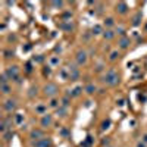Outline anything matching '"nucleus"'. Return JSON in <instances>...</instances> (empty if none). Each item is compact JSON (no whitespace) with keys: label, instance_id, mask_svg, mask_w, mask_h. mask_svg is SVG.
Returning a JSON list of instances; mask_svg holds the SVG:
<instances>
[{"label":"nucleus","instance_id":"48","mask_svg":"<svg viewBox=\"0 0 147 147\" xmlns=\"http://www.w3.org/2000/svg\"><path fill=\"white\" fill-rule=\"evenodd\" d=\"M0 30H2V32L6 31V24H2V27H0Z\"/></svg>","mask_w":147,"mask_h":147},{"label":"nucleus","instance_id":"16","mask_svg":"<svg viewBox=\"0 0 147 147\" xmlns=\"http://www.w3.org/2000/svg\"><path fill=\"white\" fill-rule=\"evenodd\" d=\"M47 65H50L52 68L59 66V65H60V57H59V56H56V55L50 56V57H49V60H47Z\"/></svg>","mask_w":147,"mask_h":147},{"label":"nucleus","instance_id":"14","mask_svg":"<svg viewBox=\"0 0 147 147\" xmlns=\"http://www.w3.org/2000/svg\"><path fill=\"white\" fill-rule=\"evenodd\" d=\"M47 109H49V106H47V105H44V103H37V105H35V107H34L35 113H37V115H41V116L47 113Z\"/></svg>","mask_w":147,"mask_h":147},{"label":"nucleus","instance_id":"37","mask_svg":"<svg viewBox=\"0 0 147 147\" xmlns=\"http://www.w3.org/2000/svg\"><path fill=\"white\" fill-rule=\"evenodd\" d=\"M32 66H34L32 62H27V63H25V72L31 74V72H32Z\"/></svg>","mask_w":147,"mask_h":147},{"label":"nucleus","instance_id":"50","mask_svg":"<svg viewBox=\"0 0 147 147\" xmlns=\"http://www.w3.org/2000/svg\"><path fill=\"white\" fill-rule=\"evenodd\" d=\"M81 147H87V146H81Z\"/></svg>","mask_w":147,"mask_h":147},{"label":"nucleus","instance_id":"9","mask_svg":"<svg viewBox=\"0 0 147 147\" xmlns=\"http://www.w3.org/2000/svg\"><path fill=\"white\" fill-rule=\"evenodd\" d=\"M53 146V140L50 137H43L41 140L32 143V147H52Z\"/></svg>","mask_w":147,"mask_h":147},{"label":"nucleus","instance_id":"10","mask_svg":"<svg viewBox=\"0 0 147 147\" xmlns=\"http://www.w3.org/2000/svg\"><path fill=\"white\" fill-rule=\"evenodd\" d=\"M40 125H41L43 128L52 127V125H53V116H52V115H49V113L43 115V116L40 118Z\"/></svg>","mask_w":147,"mask_h":147},{"label":"nucleus","instance_id":"45","mask_svg":"<svg viewBox=\"0 0 147 147\" xmlns=\"http://www.w3.org/2000/svg\"><path fill=\"white\" fill-rule=\"evenodd\" d=\"M7 40H9V41H16V35H15V34H10Z\"/></svg>","mask_w":147,"mask_h":147},{"label":"nucleus","instance_id":"2","mask_svg":"<svg viewBox=\"0 0 147 147\" xmlns=\"http://www.w3.org/2000/svg\"><path fill=\"white\" fill-rule=\"evenodd\" d=\"M7 75H9V78L13 81V82H21V75H19V66L18 65H10V66H7L6 68V71H5Z\"/></svg>","mask_w":147,"mask_h":147},{"label":"nucleus","instance_id":"49","mask_svg":"<svg viewBox=\"0 0 147 147\" xmlns=\"http://www.w3.org/2000/svg\"><path fill=\"white\" fill-rule=\"evenodd\" d=\"M28 50H31V46H30V44L24 47V52H28Z\"/></svg>","mask_w":147,"mask_h":147},{"label":"nucleus","instance_id":"25","mask_svg":"<svg viewBox=\"0 0 147 147\" xmlns=\"http://www.w3.org/2000/svg\"><path fill=\"white\" fill-rule=\"evenodd\" d=\"M141 18H143V15H141V12H137L136 15H134V18H132V27H138L140 24H141Z\"/></svg>","mask_w":147,"mask_h":147},{"label":"nucleus","instance_id":"11","mask_svg":"<svg viewBox=\"0 0 147 147\" xmlns=\"http://www.w3.org/2000/svg\"><path fill=\"white\" fill-rule=\"evenodd\" d=\"M82 91H84V88L81 87V85H77V87H74V88H71V90H66V96H69L71 99H74V97H80L81 94H82Z\"/></svg>","mask_w":147,"mask_h":147},{"label":"nucleus","instance_id":"6","mask_svg":"<svg viewBox=\"0 0 147 147\" xmlns=\"http://www.w3.org/2000/svg\"><path fill=\"white\" fill-rule=\"evenodd\" d=\"M87 60H88V53L85 52V50H78L75 53V63L78 66H82L87 63Z\"/></svg>","mask_w":147,"mask_h":147},{"label":"nucleus","instance_id":"30","mask_svg":"<svg viewBox=\"0 0 147 147\" xmlns=\"http://www.w3.org/2000/svg\"><path fill=\"white\" fill-rule=\"evenodd\" d=\"M38 94V88L35 87V85H32V87H30V90H28V97L30 99H34V97Z\"/></svg>","mask_w":147,"mask_h":147},{"label":"nucleus","instance_id":"7","mask_svg":"<svg viewBox=\"0 0 147 147\" xmlns=\"http://www.w3.org/2000/svg\"><path fill=\"white\" fill-rule=\"evenodd\" d=\"M43 137H46V136H44V129H43V128H34V129H31V131H30V138L32 140V143L41 140Z\"/></svg>","mask_w":147,"mask_h":147},{"label":"nucleus","instance_id":"38","mask_svg":"<svg viewBox=\"0 0 147 147\" xmlns=\"http://www.w3.org/2000/svg\"><path fill=\"white\" fill-rule=\"evenodd\" d=\"M59 134H60V136H62V137H68V136H69V131H68L66 128H60Z\"/></svg>","mask_w":147,"mask_h":147},{"label":"nucleus","instance_id":"27","mask_svg":"<svg viewBox=\"0 0 147 147\" xmlns=\"http://www.w3.org/2000/svg\"><path fill=\"white\" fill-rule=\"evenodd\" d=\"M91 31H93V32H91L93 35H102L105 30H103V27H102V25H99V24H96V25L93 27V30H91Z\"/></svg>","mask_w":147,"mask_h":147},{"label":"nucleus","instance_id":"19","mask_svg":"<svg viewBox=\"0 0 147 147\" xmlns=\"http://www.w3.org/2000/svg\"><path fill=\"white\" fill-rule=\"evenodd\" d=\"M68 112H69V107H65V106H59V107L56 109V115H57L59 118H66Z\"/></svg>","mask_w":147,"mask_h":147},{"label":"nucleus","instance_id":"39","mask_svg":"<svg viewBox=\"0 0 147 147\" xmlns=\"http://www.w3.org/2000/svg\"><path fill=\"white\" fill-rule=\"evenodd\" d=\"M91 35H93L91 32H85V34L82 35V41H88V40H90V37H91Z\"/></svg>","mask_w":147,"mask_h":147},{"label":"nucleus","instance_id":"26","mask_svg":"<svg viewBox=\"0 0 147 147\" xmlns=\"http://www.w3.org/2000/svg\"><path fill=\"white\" fill-rule=\"evenodd\" d=\"M2 137H3V141H5V143H9L12 138H13V131L9 129V131L3 132V134H2Z\"/></svg>","mask_w":147,"mask_h":147},{"label":"nucleus","instance_id":"44","mask_svg":"<svg viewBox=\"0 0 147 147\" xmlns=\"http://www.w3.org/2000/svg\"><path fill=\"white\" fill-rule=\"evenodd\" d=\"M136 147H147V144H144V143L140 140V141H137V143H136Z\"/></svg>","mask_w":147,"mask_h":147},{"label":"nucleus","instance_id":"42","mask_svg":"<svg viewBox=\"0 0 147 147\" xmlns=\"http://www.w3.org/2000/svg\"><path fill=\"white\" fill-rule=\"evenodd\" d=\"M109 143H110V138H109V137H106L105 140H102V144H103L105 147H107V146H109Z\"/></svg>","mask_w":147,"mask_h":147},{"label":"nucleus","instance_id":"5","mask_svg":"<svg viewBox=\"0 0 147 147\" xmlns=\"http://www.w3.org/2000/svg\"><path fill=\"white\" fill-rule=\"evenodd\" d=\"M18 109V103L15 99H6L3 102V110L6 113H12V112H15V110Z\"/></svg>","mask_w":147,"mask_h":147},{"label":"nucleus","instance_id":"31","mask_svg":"<svg viewBox=\"0 0 147 147\" xmlns=\"http://www.w3.org/2000/svg\"><path fill=\"white\" fill-rule=\"evenodd\" d=\"M125 32H127L125 27H122V25L115 27V34H118V35H121V37H125Z\"/></svg>","mask_w":147,"mask_h":147},{"label":"nucleus","instance_id":"36","mask_svg":"<svg viewBox=\"0 0 147 147\" xmlns=\"http://www.w3.org/2000/svg\"><path fill=\"white\" fill-rule=\"evenodd\" d=\"M50 6L55 7V9H62L63 7V2H52Z\"/></svg>","mask_w":147,"mask_h":147},{"label":"nucleus","instance_id":"3","mask_svg":"<svg viewBox=\"0 0 147 147\" xmlns=\"http://www.w3.org/2000/svg\"><path fill=\"white\" fill-rule=\"evenodd\" d=\"M13 125H15V122H13V116H9V115H6V116H3L2 118V121H0V132H6V131H9V129H12L13 128Z\"/></svg>","mask_w":147,"mask_h":147},{"label":"nucleus","instance_id":"4","mask_svg":"<svg viewBox=\"0 0 147 147\" xmlns=\"http://www.w3.org/2000/svg\"><path fill=\"white\" fill-rule=\"evenodd\" d=\"M43 93H44V96L49 97V99H53V97L57 96L59 88H57V85L55 82H47L44 87H43Z\"/></svg>","mask_w":147,"mask_h":147},{"label":"nucleus","instance_id":"51","mask_svg":"<svg viewBox=\"0 0 147 147\" xmlns=\"http://www.w3.org/2000/svg\"><path fill=\"white\" fill-rule=\"evenodd\" d=\"M107 147H112V146H107Z\"/></svg>","mask_w":147,"mask_h":147},{"label":"nucleus","instance_id":"20","mask_svg":"<svg viewBox=\"0 0 147 147\" xmlns=\"http://www.w3.org/2000/svg\"><path fill=\"white\" fill-rule=\"evenodd\" d=\"M47 106L50 107V109H55V110H56V109L60 106V99H59V97H53V99H50V100H49Z\"/></svg>","mask_w":147,"mask_h":147},{"label":"nucleus","instance_id":"34","mask_svg":"<svg viewBox=\"0 0 147 147\" xmlns=\"http://www.w3.org/2000/svg\"><path fill=\"white\" fill-rule=\"evenodd\" d=\"M9 75H7V74L6 72H3L2 74V77H0V85H2V84H9Z\"/></svg>","mask_w":147,"mask_h":147},{"label":"nucleus","instance_id":"32","mask_svg":"<svg viewBox=\"0 0 147 147\" xmlns=\"http://www.w3.org/2000/svg\"><path fill=\"white\" fill-rule=\"evenodd\" d=\"M52 69H53V68H52L50 65H46V66L43 68V75H44V77H50V75H52Z\"/></svg>","mask_w":147,"mask_h":147},{"label":"nucleus","instance_id":"29","mask_svg":"<svg viewBox=\"0 0 147 147\" xmlns=\"http://www.w3.org/2000/svg\"><path fill=\"white\" fill-rule=\"evenodd\" d=\"M121 57V53L118 52V50H113V52H110V55H109V60L110 62H116V60Z\"/></svg>","mask_w":147,"mask_h":147},{"label":"nucleus","instance_id":"18","mask_svg":"<svg viewBox=\"0 0 147 147\" xmlns=\"http://www.w3.org/2000/svg\"><path fill=\"white\" fill-rule=\"evenodd\" d=\"M59 28H60V30H63V31H66V32H71V31H74L75 25L72 24V21H69V22H62V24L59 25Z\"/></svg>","mask_w":147,"mask_h":147},{"label":"nucleus","instance_id":"46","mask_svg":"<svg viewBox=\"0 0 147 147\" xmlns=\"http://www.w3.org/2000/svg\"><path fill=\"white\" fill-rule=\"evenodd\" d=\"M116 105H118V106H124V105H125V100H124V99H119V100H116Z\"/></svg>","mask_w":147,"mask_h":147},{"label":"nucleus","instance_id":"40","mask_svg":"<svg viewBox=\"0 0 147 147\" xmlns=\"http://www.w3.org/2000/svg\"><path fill=\"white\" fill-rule=\"evenodd\" d=\"M43 60H44V57H43L41 55H38V56H37V57H34V62H38V63H41Z\"/></svg>","mask_w":147,"mask_h":147},{"label":"nucleus","instance_id":"43","mask_svg":"<svg viewBox=\"0 0 147 147\" xmlns=\"http://www.w3.org/2000/svg\"><path fill=\"white\" fill-rule=\"evenodd\" d=\"M141 141H143L144 144H147V132H143V134H141Z\"/></svg>","mask_w":147,"mask_h":147},{"label":"nucleus","instance_id":"13","mask_svg":"<svg viewBox=\"0 0 147 147\" xmlns=\"http://www.w3.org/2000/svg\"><path fill=\"white\" fill-rule=\"evenodd\" d=\"M128 5L125 3V2H118L116 3V12L119 15H127L128 13Z\"/></svg>","mask_w":147,"mask_h":147},{"label":"nucleus","instance_id":"12","mask_svg":"<svg viewBox=\"0 0 147 147\" xmlns=\"http://www.w3.org/2000/svg\"><path fill=\"white\" fill-rule=\"evenodd\" d=\"M129 44H131V40H129V37H121L119 38V41H118V46H119V49L121 50H127V49L129 47Z\"/></svg>","mask_w":147,"mask_h":147},{"label":"nucleus","instance_id":"15","mask_svg":"<svg viewBox=\"0 0 147 147\" xmlns=\"http://www.w3.org/2000/svg\"><path fill=\"white\" fill-rule=\"evenodd\" d=\"M13 116V122H15V125H24V121H25V115L21 113V112H16L15 115H12Z\"/></svg>","mask_w":147,"mask_h":147},{"label":"nucleus","instance_id":"24","mask_svg":"<svg viewBox=\"0 0 147 147\" xmlns=\"http://www.w3.org/2000/svg\"><path fill=\"white\" fill-rule=\"evenodd\" d=\"M0 91H2V94H5V96H9L12 93V85L10 84H2L0 85Z\"/></svg>","mask_w":147,"mask_h":147},{"label":"nucleus","instance_id":"8","mask_svg":"<svg viewBox=\"0 0 147 147\" xmlns=\"http://www.w3.org/2000/svg\"><path fill=\"white\" fill-rule=\"evenodd\" d=\"M80 77H81V72H80L78 65H71L69 66V80L71 81H78Z\"/></svg>","mask_w":147,"mask_h":147},{"label":"nucleus","instance_id":"35","mask_svg":"<svg viewBox=\"0 0 147 147\" xmlns=\"http://www.w3.org/2000/svg\"><path fill=\"white\" fill-rule=\"evenodd\" d=\"M3 55H5V59H10V57L15 56V52L10 50V49H6V50L3 52Z\"/></svg>","mask_w":147,"mask_h":147},{"label":"nucleus","instance_id":"47","mask_svg":"<svg viewBox=\"0 0 147 147\" xmlns=\"http://www.w3.org/2000/svg\"><path fill=\"white\" fill-rule=\"evenodd\" d=\"M146 99H147L146 94H140V96H138V100H140V102H146Z\"/></svg>","mask_w":147,"mask_h":147},{"label":"nucleus","instance_id":"21","mask_svg":"<svg viewBox=\"0 0 147 147\" xmlns=\"http://www.w3.org/2000/svg\"><path fill=\"white\" fill-rule=\"evenodd\" d=\"M84 91L85 93H87L88 96H93L96 91H97V87H96V85L93 84V82H88L87 85H85V87H84Z\"/></svg>","mask_w":147,"mask_h":147},{"label":"nucleus","instance_id":"17","mask_svg":"<svg viewBox=\"0 0 147 147\" xmlns=\"http://www.w3.org/2000/svg\"><path fill=\"white\" fill-rule=\"evenodd\" d=\"M57 78L63 80V81L69 80V68H60L59 69V74H57Z\"/></svg>","mask_w":147,"mask_h":147},{"label":"nucleus","instance_id":"33","mask_svg":"<svg viewBox=\"0 0 147 147\" xmlns=\"http://www.w3.org/2000/svg\"><path fill=\"white\" fill-rule=\"evenodd\" d=\"M110 124H112V121H110L109 118H107V119H105V121L102 122V131L109 129V128H110Z\"/></svg>","mask_w":147,"mask_h":147},{"label":"nucleus","instance_id":"23","mask_svg":"<svg viewBox=\"0 0 147 147\" xmlns=\"http://www.w3.org/2000/svg\"><path fill=\"white\" fill-rule=\"evenodd\" d=\"M115 35H116V34H115V31H113V30H105V31H103V34H102V37H103L105 40H107V41H109V40H112Z\"/></svg>","mask_w":147,"mask_h":147},{"label":"nucleus","instance_id":"41","mask_svg":"<svg viewBox=\"0 0 147 147\" xmlns=\"http://www.w3.org/2000/svg\"><path fill=\"white\" fill-rule=\"evenodd\" d=\"M103 68H105V65H103V63H99V65L96 66V72H102Z\"/></svg>","mask_w":147,"mask_h":147},{"label":"nucleus","instance_id":"28","mask_svg":"<svg viewBox=\"0 0 147 147\" xmlns=\"http://www.w3.org/2000/svg\"><path fill=\"white\" fill-rule=\"evenodd\" d=\"M60 106H65V107H69L71 106V97L69 96H63V97H60Z\"/></svg>","mask_w":147,"mask_h":147},{"label":"nucleus","instance_id":"1","mask_svg":"<svg viewBox=\"0 0 147 147\" xmlns=\"http://www.w3.org/2000/svg\"><path fill=\"white\" fill-rule=\"evenodd\" d=\"M102 82L109 85V87H115V85L119 84V74L115 69H109L103 74L102 77Z\"/></svg>","mask_w":147,"mask_h":147},{"label":"nucleus","instance_id":"22","mask_svg":"<svg viewBox=\"0 0 147 147\" xmlns=\"http://www.w3.org/2000/svg\"><path fill=\"white\" fill-rule=\"evenodd\" d=\"M105 27H106V30H112L113 27H115V19L112 18V16H107V18H105Z\"/></svg>","mask_w":147,"mask_h":147}]
</instances>
